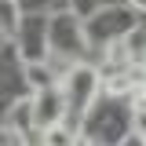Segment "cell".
<instances>
[{
  "instance_id": "1",
  "label": "cell",
  "mask_w": 146,
  "mask_h": 146,
  "mask_svg": "<svg viewBox=\"0 0 146 146\" xmlns=\"http://www.w3.org/2000/svg\"><path fill=\"white\" fill-rule=\"evenodd\" d=\"M121 48H124L128 62H143V58H146V29H139V26H135V29H128Z\"/></svg>"
},
{
  "instance_id": "2",
  "label": "cell",
  "mask_w": 146,
  "mask_h": 146,
  "mask_svg": "<svg viewBox=\"0 0 146 146\" xmlns=\"http://www.w3.org/2000/svg\"><path fill=\"white\" fill-rule=\"evenodd\" d=\"M102 88L110 91V95H131V88H135V77H131V73H113V77H106V80H102Z\"/></svg>"
},
{
  "instance_id": "3",
  "label": "cell",
  "mask_w": 146,
  "mask_h": 146,
  "mask_svg": "<svg viewBox=\"0 0 146 146\" xmlns=\"http://www.w3.org/2000/svg\"><path fill=\"white\" fill-rule=\"evenodd\" d=\"M73 143H77V135L66 124H51L48 128V146H73Z\"/></svg>"
},
{
  "instance_id": "4",
  "label": "cell",
  "mask_w": 146,
  "mask_h": 146,
  "mask_svg": "<svg viewBox=\"0 0 146 146\" xmlns=\"http://www.w3.org/2000/svg\"><path fill=\"white\" fill-rule=\"evenodd\" d=\"M22 146H48V128H40V124H29L22 135Z\"/></svg>"
},
{
  "instance_id": "5",
  "label": "cell",
  "mask_w": 146,
  "mask_h": 146,
  "mask_svg": "<svg viewBox=\"0 0 146 146\" xmlns=\"http://www.w3.org/2000/svg\"><path fill=\"white\" fill-rule=\"evenodd\" d=\"M29 84H33L36 91H44V88H51V73L44 70V66H29Z\"/></svg>"
},
{
  "instance_id": "6",
  "label": "cell",
  "mask_w": 146,
  "mask_h": 146,
  "mask_svg": "<svg viewBox=\"0 0 146 146\" xmlns=\"http://www.w3.org/2000/svg\"><path fill=\"white\" fill-rule=\"evenodd\" d=\"M135 128H139V135H146V110L135 113Z\"/></svg>"
},
{
  "instance_id": "7",
  "label": "cell",
  "mask_w": 146,
  "mask_h": 146,
  "mask_svg": "<svg viewBox=\"0 0 146 146\" xmlns=\"http://www.w3.org/2000/svg\"><path fill=\"white\" fill-rule=\"evenodd\" d=\"M128 4H131L135 11H146V0H128Z\"/></svg>"
},
{
  "instance_id": "8",
  "label": "cell",
  "mask_w": 146,
  "mask_h": 146,
  "mask_svg": "<svg viewBox=\"0 0 146 146\" xmlns=\"http://www.w3.org/2000/svg\"><path fill=\"white\" fill-rule=\"evenodd\" d=\"M0 146H4V131H0Z\"/></svg>"
},
{
  "instance_id": "9",
  "label": "cell",
  "mask_w": 146,
  "mask_h": 146,
  "mask_svg": "<svg viewBox=\"0 0 146 146\" xmlns=\"http://www.w3.org/2000/svg\"><path fill=\"white\" fill-rule=\"evenodd\" d=\"M73 146H80V143H73Z\"/></svg>"
}]
</instances>
